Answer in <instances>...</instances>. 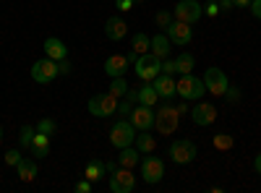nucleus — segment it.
Returning a JSON list of instances; mask_svg holds the SVG:
<instances>
[{"mask_svg":"<svg viewBox=\"0 0 261 193\" xmlns=\"http://www.w3.org/2000/svg\"><path fill=\"white\" fill-rule=\"evenodd\" d=\"M105 34H107V39L120 42V39H125V34H128V24H125L120 16H110V18L105 21Z\"/></svg>","mask_w":261,"mask_h":193,"instance_id":"obj_16","label":"nucleus"},{"mask_svg":"<svg viewBox=\"0 0 261 193\" xmlns=\"http://www.w3.org/2000/svg\"><path fill=\"white\" fill-rule=\"evenodd\" d=\"M0 136H3V128H0Z\"/></svg>","mask_w":261,"mask_h":193,"instance_id":"obj_46","label":"nucleus"},{"mask_svg":"<svg viewBox=\"0 0 261 193\" xmlns=\"http://www.w3.org/2000/svg\"><path fill=\"white\" fill-rule=\"evenodd\" d=\"M204 87H206V92L214 94V97H225V92H227V87H230V81H227L225 71H220V68L212 66V68L204 71Z\"/></svg>","mask_w":261,"mask_h":193,"instance_id":"obj_8","label":"nucleus"},{"mask_svg":"<svg viewBox=\"0 0 261 193\" xmlns=\"http://www.w3.org/2000/svg\"><path fill=\"white\" fill-rule=\"evenodd\" d=\"M55 128H58V125H55L53 118H42V120L37 123V131H39V133H45V136H53V133H55Z\"/></svg>","mask_w":261,"mask_h":193,"instance_id":"obj_30","label":"nucleus"},{"mask_svg":"<svg viewBox=\"0 0 261 193\" xmlns=\"http://www.w3.org/2000/svg\"><path fill=\"white\" fill-rule=\"evenodd\" d=\"M232 146V139H230V133H220V136H214V149H230Z\"/></svg>","mask_w":261,"mask_h":193,"instance_id":"obj_32","label":"nucleus"},{"mask_svg":"<svg viewBox=\"0 0 261 193\" xmlns=\"http://www.w3.org/2000/svg\"><path fill=\"white\" fill-rule=\"evenodd\" d=\"M89 113L94 115V118H110V115H115L118 113V97L115 94H94L92 99H89Z\"/></svg>","mask_w":261,"mask_h":193,"instance_id":"obj_4","label":"nucleus"},{"mask_svg":"<svg viewBox=\"0 0 261 193\" xmlns=\"http://www.w3.org/2000/svg\"><path fill=\"white\" fill-rule=\"evenodd\" d=\"M178 123H180V113L170 104L160 107V110L154 113V131L160 136H172L178 131Z\"/></svg>","mask_w":261,"mask_h":193,"instance_id":"obj_1","label":"nucleus"},{"mask_svg":"<svg viewBox=\"0 0 261 193\" xmlns=\"http://www.w3.org/2000/svg\"><path fill=\"white\" fill-rule=\"evenodd\" d=\"M134 3H136V0H115V8L118 11H130V8H134Z\"/></svg>","mask_w":261,"mask_h":193,"instance_id":"obj_38","label":"nucleus"},{"mask_svg":"<svg viewBox=\"0 0 261 193\" xmlns=\"http://www.w3.org/2000/svg\"><path fill=\"white\" fill-rule=\"evenodd\" d=\"M170 21H172V16H170L167 11H160V13H157V24H160L162 29H167V26H170Z\"/></svg>","mask_w":261,"mask_h":193,"instance_id":"obj_37","label":"nucleus"},{"mask_svg":"<svg viewBox=\"0 0 261 193\" xmlns=\"http://www.w3.org/2000/svg\"><path fill=\"white\" fill-rule=\"evenodd\" d=\"M191 120L196 123V125H212L214 120H217V110H214V104H206V102H199L191 110Z\"/></svg>","mask_w":261,"mask_h":193,"instance_id":"obj_15","label":"nucleus"},{"mask_svg":"<svg viewBox=\"0 0 261 193\" xmlns=\"http://www.w3.org/2000/svg\"><path fill=\"white\" fill-rule=\"evenodd\" d=\"M253 164H256V173L261 175V154H256V162H253Z\"/></svg>","mask_w":261,"mask_h":193,"instance_id":"obj_44","label":"nucleus"},{"mask_svg":"<svg viewBox=\"0 0 261 193\" xmlns=\"http://www.w3.org/2000/svg\"><path fill=\"white\" fill-rule=\"evenodd\" d=\"M136 188V178H134V170L120 167L115 173H110V190L113 193H130Z\"/></svg>","mask_w":261,"mask_h":193,"instance_id":"obj_12","label":"nucleus"},{"mask_svg":"<svg viewBox=\"0 0 261 193\" xmlns=\"http://www.w3.org/2000/svg\"><path fill=\"white\" fill-rule=\"evenodd\" d=\"M134 71H136V76L141 81H154L162 73V60L154 58L151 52H144V55H139L134 60Z\"/></svg>","mask_w":261,"mask_h":193,"instance_id":"obj_3","label":"nucleus"},{"mask_svg":"<svg viewBox=\"0 0 261 193\" xmlns=\"http://www.w3.org/2000/svg\"><path fill=\"white\" fill-rule=\"evenodd\" d=\"M16 170H18V180L21 183H32L37 178V162L34 159H21L16 164Z\"/></svg>","mask_w":261,"mask_h":193,"instance_id":"obj_24","label":"nucleus"},{"mask_svg":"<svg viewBox=\"0 0 261 193\" xmlns=\"http://www.w3.org/2000/svg\"><path fill=\"white\" fill-rule=\"evenodd\" d=\"M58 76H60L58 60H53V58H47V55L32 66V78H34L37 84H50V81H55Z\"/></svg>","mask_w":261,"mask_h":193,"instance_id":"obj_7","label":"nucleus"},{"mask_svg":"<svg viewBox=\"0 0 261 193\" xmlns=\"http://www.w3.org/2000/svg\"><path fill=\"white\" fill-rule=\"evenodd\" d=\"M130 113H134V99H128V97H125L123 102H118V113H115V115H118L120 120H125Z\"/></svg>","mask_w":261,"mask_h":193,"instance_id":"obj_31","label":"nucleus"},{"mask_svg":"<svg viewBox=\"0 0 261 193\" xmlns=\"http://www.w3.org/2000/svg\"><path fill=\"white\" fill-rule=\"evenodd\" d=\"M58 68H60V76H68V73H71V63H68V58H65V60H58Z\"/></svg>","mask_w":261,"mask_h":193,"instance_id":"obj_40","label":"nucleus"},{"mask_svg":"<svg viewBox=\"0 0 261 193\" xmlns=\"http://www.w3.org/2000/svg\"><path fill=\"white\" fill-rule=\"evenodd\" d=\"M141 178H144V183H149V185H157L162 178H165V162L160 159V157H144L141 159Z\"/></svg>","mask_w":261,"mask_h":193,"instance_id":"obj_9","label":"nucleus"},{"mask_svg":"<svg viewBox=\"0 0 261 193\" xmlns=\"http://www.w3.org/2000/svg\"><path fill=\"white\" fill-rule=\"evenodd\" d=\"M217 3H220V11H222V13H230L232 6H235V0H217Z\"/></svg>","mask_w":261,"mask_h":193,"instance_id":"obj_41","label":"nucleus"},{"mask_svg":"<svg viewBox=\"0 0 261 193\" xmlns=\"http://www.w3.org/2000/svg\"><path fill=\"white\" fill-rule=\"evenodd\" d=\"M162 73H167V76H172V73H178V66H175V60H170V58H165V60H162Z\"/></svg>","mask_w":261,"mask_h":193,"instance_id":"obj_35","label":"nucleus"},{"mask_svg":"<svg viewBox=\"0 0 261 193\" xmlns=\"http://www.w3.org/2000/svg\"><path fill=\"white\" fill-rule=\"evenodd\" d=\"M154 107H146V104H139L134 107V113H130V125L136 128V131H151V125H154Z\"/></svg>","mask_w":261,"mask_h":193,"instance_id":"obj_13","label":"nucleus"},{"mask_svg":"<svg viewBox=\"0 0 261 193\" xmlns=\"http://www.w3.org/2000/svg\"><path fill=\"white\" fill-rule=\"evenodd\" d=\"M32 154H34V159H45L47 154H50V136H45V133H34V139H32Z\"/></svg>","mask_w":261,"mask_h":193,"instance_id":"obj_21","label":"nucleus"},{"mask_svg":"<svg viewBox=\"0 0 261 193\" xmlns=\"http://www.w3.org/2000/svg\"><path fill=\"white\" fill-rule=\"evenodd\" d=\"M125 92H128V84H125V78H123V76L113 78V84H110V94H115V97L120 99V97H125Z\"/></svg>","mask_w":261,"mask_h":193,"instance_id":"obj_29","label":"nucleus"},{"mask_svg":"<svg viewBox=\"0 0 261 193\" xmlns=\"http://www.w3.org/2000/svg\"><path fill=\"white\" fill-rule=\"evenodd\" d=\"M225 99H227L230 104L241 102V89H238V87H227V92H225Z\"/></svg>","mask_w":261,"mask_h":193,"instance_id":"obj_34","label":"nucleus"},{"mask_svg":"<svg viewBox=\"0 0 261 193\" xmlns=\"http://www.w3.org/2000/svg\"><path fill=\"white\" fill-rule=\"evenodd\" d=\"M248 8H251V13L261 21V0H251V3H248Z\"/></svg>","mask_w":261,"mask_h":193,"instance_id":"obj_39","label":"nucleus"},{"mask_svg":"<svg viewBox=\"0 0 261 193\" xmlns=\"http://www.w3.org/2000/svg\"><path fill=\"white\" fill-rule=\"evenodd\" d=\"M167 154H170V159L175 164H188V162L196 159V144L191 139H175L170 144Z\"/></svg>","mask_w":261,"mask_h":193,"instance_id":"obj_5","label":"nucleus"},{"mask_svg":"<svg viewBox=\"0 0 261 193\" xmlns=\"http://www.w3.org/2000/svg\"><path fill=\"white\" fill-rule=\"evenodd\" d=\"M175 110H178V113H180V115H186V113H188V107H186V99H183V102H180V104H178V107H175Z\"/></svg>","mask_w":261,"mask_h":193,"instance_id":"obj_43","label":"nucleus"},{"mask_svg":"<svg viewBox=\"0 0 261 193\" xmlns=\"http://www.w3.org/2000/svg\"><path fill=\"white\" fill-rule=\"evenodd\" d=\"M105 173H107V164H105L102 159H89V164H86V180L97 183Z\"/></svg>","mask_w":261,"mask_h":193,"instance_id":"obj_26","label":"nucleus"},{"mask_svg":"<svg viewBox=\"0 0 261 193\" xmlns=\"http://www.w3.org/2000/svg\"><path fill=\"white\" fill-rule=\"evenodd\" d=\"M149 45H151V39L144 34V32H136L134 34V39H130V60H136L139 55H144V52H149Z\"/></svg>","mask_w":261,"mask_h":193,"instance_id":"obj_22","label":"nucleus"},{"mask_svg":"<svg viewBox=\"0 0 261 193\" xmlns=\"http://www.w3.org/2000/svg\"><path fill=\"white\" fill-rule=\"evenodd\" d=\"M89 190H92V180H81L76 185V193H89Z\"/></svg>","mask_w":261,"mask_h":193,"instance_id":"obj_42","label":"nucleus"},{"mask_svg":"<svg viewBox=\"0 0 261 193\" xmlns=\"http://www.w3.org/2000/svg\"><path fill=\"white\" fill-rule=\"evenodd\" d=\"M235 3H238V6H248V3H251V0H235Z\"/></svg>","mask_w":261,"mask_h":193,"instance_id":"obj_45","label":"nucleus"},{"mask_svg":"<svg viewBox=\"0 0 261 193\" xmlns=\"http://www.w3.org/2000/svg\"><path fill=\"white\" fill-rule=\"evenodd\" d=\"M172 16H175L178 21H186V24H196L201 16H204V6L196 3V0H180V3L172 8Z\"/></svg>","mask_w":261,"mask_h":193,"instance_id":"obj_10","label":"nucleus"},{"mask_svg":"<svg viewBox=\"0 0 261 193\" xmlns=\"http://www.w3.org/2000/svg\"><path fill=\"white\" fill-rule=\"evenodd\" d=\"M134 144H136V149H139L141 154H151V152L157 149V139L151 136V133H146V131H139Z\"/></svg>","mask_w":261,"mask_h":193,"instance_id":"obj_25","label":"nucleus"},{"mask_svg":"<svg viewBox=\"0 0 261 193\" xmlns=\"http://www.w3.org/2000/svg\"><path fill=\"white\" fill-rule=\"evenodd\" d=\"M136 102L139 104H146V107H154L160 102V94H157L154 87H151V81H146L141 89H136Z\"/></svg>","mask_w":261,"mask_h":193,"instance_id":"obj_23","label":"nucleus"},{"mask_svg":"<svg viewBox=\"0 0 261 193\" xmlns=\"http://www.w3.org/2000/svg\"><path fill=\"white\" fill-rule=\"evenodd\" d=\"M170 47H172V42L167 39V34H157V37H151L149 52L160 60H165V58H170Z\"/></svg>","mask_w":261,"mask_h":193,"instance_id":"obj_19","label":"nucleus"},{"mask_svg":"<svg viewBox=\"0 0 261 193\" xmlns=\"http://www.w3.org/2000/svg\"><path fill=\"white\" fill-rule=\"evenodd\" d=\"M136 141V128L130 125V120H118L113 128H110V144L115 149H125Z\"/></svg>","mask_w":261,"mask_h":193,"instance_id":"obj_6","label":"nucleus"},{"mask_svg":"<svg viewBox=\"0 0 261 193\" xmlns=\"http://www.w3.org/2000/svg\"><path fill=\"white\" fill-rule=\"evenodd\" d=\"M175 89H178V97L186 99V102H193V99H201L206 94V87H204V78H196L191 73L180 76L175 81Z\"/></svg>","mask_w":261,"mask_h":193,"instance_id":"obj_2","label":"nucleus"},{"mask_svg":"<svg viewBox=\"0 0 261 193\" xmlns=\"http://www.w3.org/2000/svg\"><path fill=\"white\" fill-rule=\"evenodd\" d=\"M204 13H206V16H212V18H217V16L222 13V11H220V3H217V0H212L209 6H204Z\"/></svg>","mask_w":261,"mask_h":193,"instance_id":"obj_36","label":"nucleus"},{"mask_svg":"<svg viewBox=\"0 0 261 193\" xmlns=\"http://www.w3.org/2000/svg\"><path fill=\"white\" fill-rule=\"evenodd\" d=\"M118 164L120 167H128V170H134L136 164H141V152L130 144L125 149H120V154H118Z\"/></svg>","mask_w":261,"mask_h":193,"instance_id":"obj_20","label":"nucleus"},{"mask_svg":"<svg viewBox=\"0 0 261 193\" xmlns=\"http://www.w3.org/2000/svg\"><path fill=\"white\" fill-rule=\"evenodd\" d=\"M151 87L157 89V94L160 97H175L178 94V89H175V81H172V76H167V73H160L154 81H151Z\"/></svg>","mask_w":261,"mask_h":193,"instance_id":"obj_18","label":"nucleus"},{"mask_svg":"<svg viewBox=\"0 0 261 193\" xmlns=\"http://www.w3.org/2000/svg\"><path fill=\"white\" fill-rule=\"evenodd\" d=\"M34 133H37V128H32V125H24V128L18 131V144L29 149V146H32V139H34Z\"/></svg>","mask_w":261,"mask_h":193,"instance_id":"obj_28","label":"nucleus"},{"mask_svg":"<svg viewBox=\"0 0 261 193\" xmlns=\"http://www.w3.org/2000/svg\"><path fill=\"white\" fill-rule=\"evenodd\" d=\"M165 34H167V39L172 42V45H180V47H186V45H191V39H193V29H191V24H186V21H170V26L165 29Z\"/></svg>","mask_w":261,"mask_h":193,"instance_id":"obj_11","label":"nucleus"},{"mask_svg":"<svg viewBox=\"0 0 261 193\" xmlns=\"http://www.w3.org/2000/svg\"><path fill=\"white\" fill-rule=\"evenodd\" d=\"M21 159H24V154H21L18 149H11V152H6V164H8V167H16Z\"/></svg>","mask_w":261,"mask_h":193,"instance_id":"obj_33","label":"nucleus"},{"mask_svg":"<svg viewBox=\"0 0 261 193\" xmlns=\"http://www.w3.org/2000/svg\"><path fill=\"white\" fill-rule=\"evenodd\" d=\"M136 3H139V0H136Z\"/></svg>","mask_w":261,"mask_h":193,"instance_id":"obj_47","label":"nucleus"},{"mask_svg":"<svg viewBox=\"0 0 261 193\" xmlns=\"http://www.w3.org/2000/svg\"><path fill=\"white\" fill-rule=\"evenodd\" d=\"M130 60L128 55H110L105 60V73L110 76V78H118V76H125L130 71Z\"/></svg>","mask_w":261,"mask_h":193,"instance_id":"obj_14","label":"nucleus"},{"mask_svg":"<svg viewBox=\"0 0 261 193\" xmlns=\"http://www.w3.org/2000/svg\"><path fill=\"white\" fill-rule=\"evenodd\" d=\"M193 63H196V58H193L191 52H180V55L175 58V66H178V73H180V76L191 73V71H193Z\"/></svg>","mask_w":261,"mask_h":193,"instance_id":"obj_27","label":"nucleus"},{"mask_svg":"<svg viewBox=\"0 0 261 193\" xmlns=\"http://www.w3.org/2000/svg\"><path fill=\"white\" fill-rule=\"evenodd\" d=\"M45 55L53 58V60H65V58H68V47H65L63 39L47 37V39H45Z\"/></svg>","mask_w":261,"mask_h":193,"instance_id":"obj_17","label":"nucleus"}]
</instances>
